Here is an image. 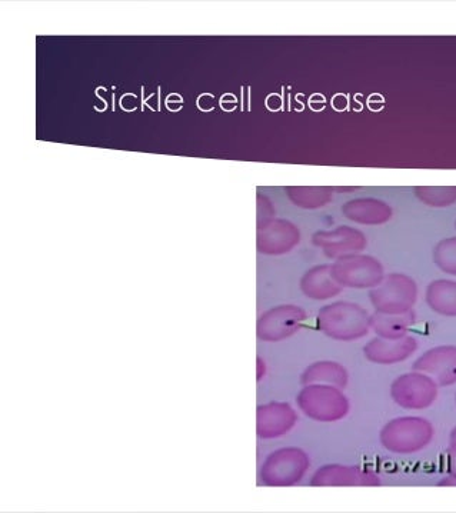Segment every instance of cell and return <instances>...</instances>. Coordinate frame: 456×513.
<instances>
[{"label": "cell", "instance_id": "cell-1", "mask_svg": "<svg viewBox=\"0 0 456 513\" xmlns=\"http://www.w3.org/2000/svg\"><path fill=\"white\" fill-rule=\"evenodd\" d=\"M318 326L335 341L355 342L371 331V316L356 303L335 302L321 309Z\"/></svg>", "mask_w": 456, "mask_h": 513}, {"label": "cell", "instance_id": "cell-2", "mask_svg": "<svg viewBox=\"0 0 456 513\" xmlns=\"http://www.w3.org/2000/svg\"><path fill=\"white\" fill-rule=\"evenodd\" d=\"M434 435V425L426 419L401 416L386 423L379 433V441L386 451L395 455H412L431 445Z\"/></svg>", "mask_w": 456, "mask_h": 513}, {"label": "cell", "instance_id": "cell-3", "mask_svg": "<svg viewBox=\"0 0 456 513\" xmlns=\"http://www.w3.org/2000/svg\"><path fill=\"white\" fill-rule=\"evenodd\" d=\"M296 401L308 418L318 422L342 421L351 411V403L342 389L324 383L306 385Z\"/></svg>", "mask_w": 456, "mask_h": 513}, {"label": "cell", "instance_id": "cell-4", "mask_svg": "<svg viewBox=\"0 0 456 513\" xmlns=\"http://www.w3.org/2000/svg\"><path fill=\"white\" fill-rule=\"evenodd\" d=\"M418 299V285L411 276L391 273L369 292V301L378 313L401 315L412 311Z\"/></svg>", "mask_w": 456, "mask_h": 513}, {"label": "cell", "instance_id": "cell-5", "mask_svg": "<svg viewBox=\"0 0 456 513\" xmlns=\"http://www.w3.org/2000/svg\"><path fill=\"white\" fill-rule=\"evenodd\" d=\"M331 272L342 288L374 289L385 278L384 265L378 259L359 253L336 259Z\"/></svg>", "mask_w": 456, "mask_h": 513}, {"label": "cell", "instance_id": "cell-6", "mask_svg": "<svg viewBox=\"0 0 456 513\" xmlns=\"http://www.w3.org/2000/svg\"><path fill=\"white\" fill-rule=\"evenodd\" d=\"M438 383L424 372H409L396 378L391 385V398L406 411H424L438 398Z\"/></svg>", "mask_w": 456, "mask_h": 513}, {"label": "cell", "instance_id": "cell-7", "mask_svg": "<svg viewBox=\"0 0 456 513\" xmlns=\"http://www.w3.org/2000/svg\"><path fill=\"white\" fill-rule=\"evenodd\" d=\"M309 459L302 449L284 448L272 453L261 469L262 482L268 486H292L304 478Z\"/></svg>", "mask_w": 456, "mask_h": 513}, {"label": "cell", "instance_id": "cell-8", "mask_svg": "<svg viewBox=\"0 0 456 513\" xmlns=\"http://www.w3.org/2000/svg\"><path fill=\"white\" fill-rule=\"evenodd\" d=\"M306 313L296 306H281L266 312L258 322V338L279 342L295 335L305 322Z\"/></svg>", "mask_w": 456, "mask_h": 513}, {"label": "cell", "instance_id": "cell-9", "mask_svg": "<svg viewBox=\"0 0 456 513\" xmlns=\"http://www.w3.org/2000/svg\"><path fill=\"white\" fill-rule=\"evenodd\" d=\"M412 369L431 376L439 386L455 385L456 346L442 345L429 349L416 359Z\"/></svg>", "mask_w": 456, "mask_h": 513}, {"label": "cell", "instance_id": "cell-10", "mask_svg": "<svg viewBox=\"0 0 456 513\" xmlns=\"http://www.w3.org/2000/svg\"><path fill=\"white\" fill-rule=\"evenodd\" d=\"M312 242L332 259L355 255L366 248L364 233L349 226H339L334 231L318 232L312 238Z\"/></svg>", "mask_w": 456, "mask_h": 513}, {"label": "cell", "instance_id": "cell-11", "mask_svg": "<svg viewBox=\"0 0 456 513\" xmlns=\"http://www.w3.org/2000/svg\"><path fill=\"white\" fill-rule=\"evenodd\" d=\"M312 486H381L375 472L359 466L326 465L316 471Z\"/></svg>", "mask_w": 456, "mask_h": 513}, {"label": "cell", "instance_id": "cell-12", "mask_svg": "<svg viewBox=\"0 0 456 513\" xmlns=\"http://www.w3.org/2000/svg\"><path fill=\"white\" fill-rule=\"evenodd\" d=\"M418 346V341L409 335L396 341L375 338L366 343L364 355L369 362L376 365H396L411 358L418 351Z\"/></svg>", "mask_w": 456, "mask_h": 513}, {"label": "cell", "instance_id": "cell-13", "mask_svg": "<svg viewBox=\"0 0 456 513\" xmlns=\"http://www.w3.org/2000/svg\"><path fill=\"white\" fill-rule=\"evenodd\" d=\"M256 415H258L256 428H258L259 438L262 439H274L285 435L294 428L298 419L294 409L288 403L278 402L259 406Z\"/></svg>", "mask_w": 456, "mask_h": 513}, {"label": "cell", "instance_id": "cell-14", "mask_svg": "<svg viewBox=\"0 0 456 513\" xmlns=\"http://www.w3.org/2000/svg\"><path fill=\"white\" fill-rule=\"evenodd\" d=\"M299 241L298 229L291 222H261L259 225L258 249L269 255L291 251Z\"/></svg>", "mask_w": 456, "mask_h": 513}, {"label": "cell", "instance_id": "cell-15", "mask_svg": "<svg viewBox=\"0 0 456 513\" xmlns=\"http://www.w3.org/2000/svg\"><path fill=\"white\" fill-rule=\"evenodd\" d=\"M345 218L361 225H384L394 215L391 206L374 198L354 199L342 206Z\"/></svg>", "mask_w": 456, "mask_h": 513}, {"label": "cell", "instance_id": "cell-16", "mask_svg": "<svg viewBox=\"0 0 456 513\" xmlns=\"http://www.w3.org/2000/svg\"><path fill=\"white\" fill-rule=\"evenodd\" d=\"M302 291L306 296L318 301L334 298L342 292V286L332 276L331 266H316L302 279Z\"/></svg>", "mask_w": 456, "mask_h": 513}, {"label": "cell", "instance_id": "cell-17", "mask_svg": "<svg viewBox=\"0 0 456 513\" xmlns=\"http://www.w3.org/2000/svg\"><path fill=\"white\" fill-rule=\"evenodd\" d=\"M415 323V313H401V315H388V313H378L371 316V329L378 338L396 339L405 338L409 335L412 326Z\"/></svg>", "mask_w": 456, "mask_h": 513}, {"label": "cell", "instance_id": "cell-18", "mask_svg": "<svg viewBox=\"0 0 456 513\" xmlns=\"http://www.w3.org/2000/svg\"><path fill=\"white\" fill-rule=\"evenodd\" d=\"M426 303L438 315L456 318V282L438 279L426 288Z\"/></svg>", "mask_w": 456, "mask_h": 513}, {"label": "cell", "instance_id": "cell-19", "mask_svg": "<svg viewBox=\"0 0 456 513\" xmlns=\"http://www.w3.org/2000/svg\"><path fill=\"white\" fill-rule=\"evenodd\" d=\"M302 385H314V383H324V385L336 386L339 389H345L349 382V373L344 366L338 362L321 361L309 366L301 378Z\"/></svg>", "mask_w": 456, "mask_h": 513}, {"label": "cell", "instance_id": "cell-20", "mask_svg": "<svg viewBox=\"0 0 456 513\" xmlns=\"http://www.w3.org/2000/svg\"><path fill=\"white\" fill-rule=\"evenodd\" d=\"M414 193L431 208H448L456 203V188H415Z\"/></svg>", "mask_w": 456, "mask_h": 513}, {"label": "cell", "instance_id": "cell-21", "mask_svg": "<svg viewBox=\"0 0 456 513\" xmlns=\"http://www.w3.org/2000/svg\"><path fill=\"white\" fill-rule=\"evenodd\" d=\"M434 262L442 272L456 276V236L444 239L435 246Z\"/></svg>", "mask_w": 456, "mask_h": 513}, {"label": "cell", "instance_id": "cell-22", "mask_svg": "<svg viewBox=\"0 0 456 513\" xmlns=\"http://www.w3.org/2000/svg\"><path fill=\"white\" fill-rule=\"evenodd\" d=\"M292 202L296 205L302 206V208L314 209L321 208L326 203L331 202V191L326 189H294L289 192Z\"/></svg>", "mask_w": 456, "mask_h": 513}, {"label": "cell", "instance_id": "cell-23", "mask_svg": "<svg viewBox=\"0 0 456 513\" xmlns=\"http://www.w3.org/2000/svg\"><path fill=\"white\" fill-rule=\"evenodd\" d=\"M449 463H451V473L456 476V426L449 435Z\"/></svg>", "mask_w": 456, "mask_h": 513}, {"label": "cell", "instance_id": "cell-24", "mask_svg": "<svg viewBox=\"0 0 456 513\" xmlns=\"http://www.w3.org/2000/svg\"><path fill=\"white\" fill-rule=\"evenodd\" d=\"M438 486H456V476L451 473V475L442 479V481L438 483Z\"/></svg>", "mask_w": 456, "mask_h": 513}, {"label": "cell", "instance_id": "cell-25", "mask_svg": "<svg viewBox=\"0 0 456 513\" xmlns=\"http://www.w3.org/2000/svg\"><path fill=\"white\" fill-rule=\"evenodd\" d=\"M265 375V363L261 358L258 359V381H261L262 376Z\"/></svg>", "mask_w": 456, "mask_h": 513}, {"label": "cell", "instance_id": "cell-26", "mask_svg": "<svg viewBox=\"0 0 456 513\" xmlns=\"http://www.w3.org/2000/svg\"><path fill=\"white\" fill-rule=\"evenodd\" d=\"M455 228H456V222H455Z\"/></svg>", "mask_w": 456, "mask_h": 513}, {"label": "cell", "instance_id": "cell-27", "mask_svg": "<svg viewBox=\"0 0 456 513\" xmlns=\"http://www.w3.org/2000/svg\"><path fill=\"white\" fill-rule=\"evenodd\" d=\"M455 402H456V396H455Z\"/></svg>", "mask_w": 456, "mask_h": 513}]
</instances>
